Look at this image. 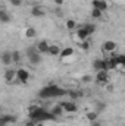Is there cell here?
<instances>
[{
	"label": "cell",
	"mask_w": 125,
	"mask_h": 126,
	"mask_svg": "<svg viewBox=\"0 0 125 126\" xmlns=\"http://www.w3.org/2000/svg\"><path fill=\"white\" fill-rule=\"evenodd\" d=\"M25 54H27V59L30 60V63L34 64V66L41 63V53H38V50L35 47H28Z\"/></svg>",
	"instance_id": "3957f363"
},
{
	"label": "cell",
	"mask_w": 125,
	"mask_h": 126,
	"mask_svg": "<svg viewBox=\"0 0 125 126\" xmlns=\"http://www.w3.org/2000/svg\"><path fill=\"white\" fill-rule=\"evenodd\" d=\"M63 95H68V91L59 85H46L38 91L40 98H56V97H63Z\"/></svg>",
	"instance_id": "7a4b0ae2"
},
{
	"label": "cell",
	"mask_w": 125,
	"mask_h": 126,
	"mask_svg": "<svg viewBox=\"0 0 125 126\" xmlns=\"http://www.w3.org/2000/svg\"><path fill=\"white\" fill-rule=\"evenodd\" d=\"M30 1H37V0H30Z\"/></svg>",
	"instance_id": "e575fe53"
},
{
	"label": "cell",
	"mask_w": 125,
	"mask_h": 126,
	"mask_svg": "<svg viewBox=\"0 0 125 126\" xmlns=\"http://www.w3.org/2000/svg\"><path fill=\"white\" fill-rule=\"evenodd\" d=\"M90 81H91V76H88V75H85L83 78V82H90Z\"/></svg>",
	"instance_id": "4dcf8cb0"
},
{
	"label": "cell",
	"mask_w": 125,
	"mask_h": 126,
	"mask_svg": "<svg viewBox=\"0 0 125 126\" xmlns=\"http://www.w3.org/2000/svg\"><path fill=\"white\" fill-rule=\"evenodd\" d=\"M102 15H103V12L99 10V9H93V10H91V16H93L94 19H100Z\"/></svg>",
	"instance_id": "484cf974"
},
{
	"label": "cell",
	"mask_w": 125,
	"mask_h": 126,
	"mask_svg": "<svg viewBox=\"0 0 125 126\" xmlns=\"http://www.w3.org/2000/svg\"><path fill=\"white\" fill-rule=\"evenodd\" d=\"M97 116H99V113H97L96 110H91V111H88V113H87V119H88L90 122L97 120Z\"/></svg>",
	"instance_id": "603a6c76"
},
{
	"label": "cell",
	"mask_w": 125,
	"mask_h": 126,
	"mask_svg": "<svg viewBox=\"0 0 125 126\" xmlns=\"http://www.w3.org/2000/svg\"><path fill=\"white\" fill-rule=\"evenodd\" d=\"M10 3H12L13 6H21V4H22V0H10Z\"/></svg>",
	"instance_id": "f546056e"
},
{
	"label": "cell",
	"mask_w": 125,
	"mask_h": 126,
	"mask_svg": "<svg viewBox=\"0 0 125 126\" xmlns=\"http://www.w3.org/2000/svg\"><path fill=\"white\" fill-rule=\"evenodd\" d=\"M28 116L35 123L37 122H49V120H56L58 119L50 110H46V109H43L40 106H31L28 109Z\"/></svg>",
	"instance_id": "6da1fadb"
},
{
	"label": "cell",
	"mask_w": 125,
	"mask_h": 126,
	"mask_svg": "<svg viewBox=\"0 0 125 126\" xmlns=\"http://www.w3.org/2000/svg\"><path fill=\"white\" fill-rule=\"evenodd\" d=\"M93 67L94 70H106V62H104V59H96L93 60Z\"/></svg>",
	"instance_id": "8fae6325"
},
{
	"label": "cell",
	"mask_w": 125,
	"mask_h": 126,
	"mask_svg": "<svg viewBox=\"0 0 125 126\" xmlns=\"http://www.w3.org/2000/svg\"><path fill=\"white\" fill-rule=\"evenodd\" d=\"M68 95L71 97V100H75V98L81 97V95H83V93H77V91H68Z\"/></svg>",
	"instance_id": "4316f807"
},
{
	"label": "cell",
	"mask_w": 125,
	"mask_h": 126,
	"mask_svg": "<svg viewBox=\"0 0 125 126\" xmlns=\"http://www.w3.org/2000/svg\"><path fill=\"white\" fill-rule=\"evenodd\" d=\"M10 21H12V16H10L4 9H1V10H0V22L7 24V22H10Z\"/></svg>",
	"instance_id": "ac0fdd59"
},
{
	"label": "cell",
	"mask_w": 125,
	"mask_h": 126,
	"mask_svg": "<svg viewBox=\"0 0 125 126\" xmlns=\"http://www.w3.org/2000/svg\"><path fill=\"white\" fill-rule=\"evenodd\" d=\"M91 126H102V123L97 122V120H94V122H91Z\"/></svg>",
	"instance_id": "836d02e7"
},
{
	"label": "cell",
	"mask_w": 125,
	"mask_h": 126,
	"mask_svg": "<svg viewBox=\"0 0 125 126\" xmlns=\"http://www.w3.org/2000/svg\"><path fill=\"white\" fill-rule=\"evenodd\" d=\"M103 48H104V51L112 53V51H115V50H116V43H115V41H112V40H106V41H104V44H103Z\"/></svg>",
	"instance_id": "4fadbf2b"
},
{
	"label": "cell",
	"mask_w": 125,
	"mask_h": 126,
	"mask_svg": "<svg viewBox=\"0 0 125 126\" xmlns=\"http://www.w3.org/2000/svg\"><path fill=\"white\" fill-rule=\"evenodd\" d=\"M16 78L21 84H27L30 79V72L24 67H19V69H16Z\"/></svg>",
	"instance_id": "277c9868"
},
{
	"label": "cell",
	"mask_w": 125,
	"mask_h": 126,
	"mask_svg": "<svg viewBox=\"0 0 125 126\" xmlns=\"http://www.w3.org/2000/svg\"><path fill=\"white\" fill-rule=\"evenodd\" d=\"M35 35H37V31H35V28H32V27H28V28L25 30V37H27V38H35Z\"/></svg>",
	"instance_id": "44dd1931"
},
{
	"label": "cell",
	"mask_w": 125,
	"mask_h": 126,
	"mask_svg": "<svg viewBox=\"0 0 125 126\" xmlns=\"http://www.w3.org/2000/svg\"><path fill=\"white\" fill-rule=\"evenodd\" d=\"M63 1H65V0H55V4L61 6V4H63Z\"/></svg>",
	"instance_id": "d6a6232c"
},
{
	"label": "cell",
	"mask_w": 125,
	"mask_h": 126,
	"mask_svg": "<svg viewBox=\"0 0 125 126\" xmlns=\"http://www.w3.org/2000/svg\"><path fill=\"white\" fill-rule=\"evenodd\" d=\"M85 30H87V32H88V35H93L94 31H96V25L94 24H85V25H83Z\"/></svg>",
	"instance_id": "cb8c5ba5"
},
{
	"label": "cell",
	"mask_w": 125,
	"mask_h": 126,
	"mask_svg": "<svg viewBox=\"0 0 125 126\" xmlns=\"http://www.w3.org/2000/svg\"><path fill=\"white\" fill-rule=\"evenodd\" d=\"M112 60H113V63L116 64V67H118V66H125V54L113 56V57H112Z\"/></svg>",
	"instance_id": "e0dca14e"
},
{
	"label": "cell",
	"mask_w": 125,
	"mask_h": 126,
	"mask_svg": "<svg viewBox=\"0 0 125 126\" xmlns=\"http://www.w3.org/2000/svg\"><path fill=\"white\" fill-rule=\"evenodd\" d=\"M12 57H13V63L21 62V53H19L18 50H13V51H12Z\"/></svg>",
	"instance_id": "d4e9b609"
},
{
	"label": "cell",
	"mask_w": 125,
	"mask_h": 126,
	"mask_svg": "<svg viewBox=\"0 0 125 126\" xmlns=\"http://www.w3.org/2000/svg\"><path fill=\"white\" fill-rule=\"evenodd\" d=\"M72 54H74V48H72V47H65V48H62L61 57H62V59H65V57H71Z\"/></svg>",
	"instance_id": "d6986e66"
},
{
	"label": "cell",
	"mask_w": 125,
	"mask_h": 126,
	"mask_svg": "<svg viewBox=\"0 0 125 126\" xmlns=\"http://www.w3.org/2000/svg\"><path fill=\"white\" fill-rule=\"evenodd\" d=\"M1 63L4 66H10L13 63V57H12V51H3L1 53Z\"/></svg>",
	"instance_id": "ba28073f"
},
{
	"label": "cell",
	"mask_w": 125,
	"mask_h": 126,
	"mask_svg": "<svg viewBox=\"0 0 125 126\" xmlns=\"http://www.w3.org/2000/svg\"><path fill=\"white\" fill-rule=\"evenodd\" d=\"M50 111H52V113H53L56 117H59V116H62V113L65 111V110H63V107L61 106V104H58V106H55V107H53Z\"/></svg>",
	"instance_id": "ffe728a7"
},
{
	"label": "cell",
	"mask_w": 125,
	"mask_h": 126,
	"mask_svg": "<svg viewBox=\"0 0 125 126\" xmlns=\"http://www.w3.org/2000/svg\"><path fill=\"white\" fill-rule=\"evenodd\" d=\"M61 106L63 107V110L66 113H75L78 110V107H77V104L74 101H63V103H61Z\"/></svg>",
	"instance_id": "52a82bcc"
},
{
	"label": "cell",
	"mask_w": 125,
	"mask_h": 126,
	"mask_svg": "<svg viewBox=\"0 0 125 126\" xmlns=\"http://www.w3.org/2000/svg\"><path fill=\"white\" fill-rule=\"evenodd\" d=\"M16 122V116H12V114H1L0 117V123L1 125H7V123H15Z\"/></svg>",
	"instance_id": "30bf717a"
},
{
	"label": "cell",
	"mask_w": 125,
	"mask_h": 126,
	"mask_svg": "<svg viewBox=\"0 0 125 126\" xmlns=\"http://www.w3.org/2000/svg\"><path fill=\"white\" fill-rule=\"evenodd\" d=\"M25 126H35V122H34V120H30V122L25 123Z\"/></svg>",
	"instance_id": "1f68e13d"
},
{
	"label": "cell",
	"mask_w": 125,
	"mask_h": 126,
	"mask_svg": "<svg viewBox=\"0 0 125 126\" xmlns=\"http://www.w3.org/2000/svg\"><path fill=\"white\" fill-rule=\"evenodd\" d=\"M94 110H96L97 113H102L103 110H106V103H102V101H97V103H96V107H94Z\"/></svg>",
	"instance_id": "7402d4cb"
},
{
	"label": "cell",
	"mask_w": 125,
	"mask_h": 126,
	"mask_svg": "<svg viewBox=\"0 0 125 126\" xmlns=\"http://www.w3.org/2000/svg\"><path fill=\"white\" fill-rule=\"evenodd\" d=\"M93 9H99V10H102V12H104V10H107V3H106V0H93Z\"/></svg>",
	"instance_id": "9c48e42d"
},
{
	"label": "cell",
	"mask_w": 125,
	"mask_h": 126,
	"mask_svg": "<svg viewBox=\"0 0 125 126\" xmlns=\"http://www.w3.org/2000/svg\"><path fill=\"white\" fill-rule=\"evenodd\" d=\"M35 48L38 50V53L41 54H49V50H50V44L46 41V40H40L35 46Z\"/></svg>",
	"instance_id": "5b68a950"
},
{
	"label": "cell",
	"mask_w": 125,
	"mask_h": 126,
	"mask_svg": "<svg viewBox=\"0 0 125 126\" xmlns=\"http://www.w3.org/2000/svg\"><path fill=\"white\" fill-rule=\"evenodd\" d=\"M61 53H62V48L58 44H50V50H49L50 56H61Z\"/></svg>",
	"instance_id": "9a60e30c"
},
{
	"label": "cell",
	"mask_w": 125,
	"mask_h": 126,
	"mask_svg": "<svg viewBox=\"0 0 125 126\" xmlns=\"http://www.w3.org/2000/svg\"><path fill=\"white\" fill-rule=\"evenodd\" d=\"M75 27H77V24H75V21H72V19H69V21L66 22V28H68V30H75Z\"/></svg>",
	"instance_id": "83f0119b"
},
{
	"label": "cell",
	"mask_w": 125,
	"mask_h": 126,
	"mask_svg": "<svg viewBox=\"0 0 125 126\" xmlns=\"http://www.w3.org/2000/svg\"><path fill=\"white\" fill-rule=\"evenodd\" d=\"M77 37H78L80 41H85L90 35H88V32H87V30H85L84 27H80V28L77 30Z\"/></svg>",
	"instance_id": "5bb4252c"
},
{
	"label": "cell",
	"mask_w": 125,
	"mask_h": 126,
	"mask_svg": "<svg viewBox=\"0 0 125 126\" xmlns=\"http://www.w3.org/2000/svg\"><path fill=\"white\" fill-rule=\"evenodd\" d=\"M31 13H32V16H35V18H43L44 16V9L40 7V6H34L31 9Z\"/></svg>",
	"instance_id": "2e32d148"
},
{
	"label": "cell",
	"mask_w": 125,
	"mask_h": 126,
	"mask_svg": "<svg viewBox=\"0 0 125 126\" xmlns=\"http://www.w3.org/2000/svg\"><path fill=\"white\" fill-rule=\"evenodd\" d=\"M81 48H83L84 51H88L90 44H88V41H87V40H85V41H81Z\"/></svg>",
	"instance_id": "f1b7e54d"
},
{
	"label": "cell",
	"mask_w": 125,
	"mask_h": 126,
	"mask_svg": "<svg viewBox=\"0 0 125 126\" xmlns=\"http://www.w3.org/2000/svg\"><path fill=\"white\" fill-rule=\"evenodd\" d=\"M96 81L99 84H107L109 82V70H99L96 73Z\"/></svg>",
	"instance_id": "8992f818"
},
{
	"label": "cell",
	"mask_w": 125,
	"mask_h": 126,
	"mask_svg": "<svg viewBox=\"0 0 125 126\" xmlns=\"http://www.w3.org/2000/svg\"><path fill=\"white\" fill-rule=\"evenodd\" d=\"M15 78H16V70L12 69V67H7V69L4 70V79H6L7 82H12Z\"/></svg>",
	"instance_id": "7c38bea8"
}]
</instances>
